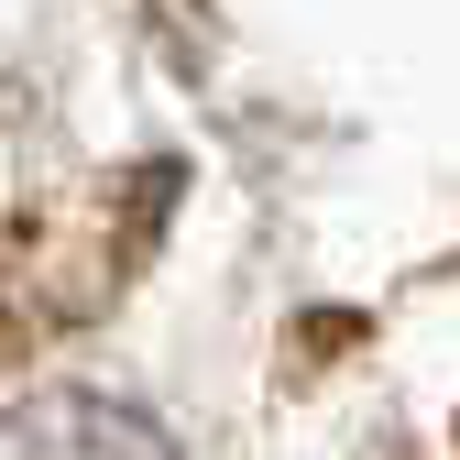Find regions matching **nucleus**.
Listing matches in <instances>:
<instances>
[{
    "label": "nucleus",
    "mask_w": 460,
    "mask_h": 460,
    "mask_svg": "<svg viewBox=\"0 0 460 460\" xmlns=\"http://www.w3.org/2000/svg\"><path fill=\"white\" fill-rule=\"evenodd\" d=\"M0 460H176V438H164L132 394H88V384H44L12 406V438H0Z\"/></svg>",
    "instance_id": "nucleus-1"
}]
</instances>
